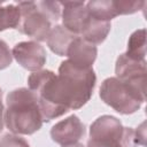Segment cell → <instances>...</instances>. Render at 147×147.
I'll return each instance as SVG.
<instances>
[{
	"label": "cell",
	"mask_w": 147,
	"mask_h": 147,
	"mask_svg": "<svg viewBox=\"0 0 147 147\" xmlns=\"http://www.w3.org/2000/svg\"><path fill=\"white\" fill-rule=\"evenodd\" d=\"M136 132L111 115L98 117L90 127L87 147H138Z\"/></svg>",
	"instance_id": "3"
},
{
	"label": "cell",
	"mask_w": 147,
	"mask_h": 147,
	"mask_svg": "<svg viewBox=\"0 0 147 147\" xmlns=\"http://www.w3.org/2000/svg\"><path fill=\"white\" fill-rule=\"evenodd\" d=\"M21 11L18 31L37 41L47 40L52 30V22L38 9L33 1H21L17 3Z\"/></svg>",
	"instance_id": "5"
},
{
	"label": "cell",
	"mask_w": 147,
	"mask_h": 147,
	"mask_svg": "<svg viewBox=\"0 0 147 147\" xmlns=\"http://www.w3.org/2000/svg\"><path fill=\"white\" fill-rule=\"evenodd\" d=\"M62 5V22L63 26L76 36H80L82 29L88 17V11L84 2L67 1Z\"/></svg>",
	"instance_id": "9"
},
{
	"label": "cell",
	"mask_w": 147,
	"mask_h": 147,
	"mask_svg": "<svg viewBox=\"0 0 147 147\" xmlns=\"http://www.w3.org/2000/svg\"><path fill=\"white\" fill-rule=\"evenodd\" d=\"M116 78L131 85L133 88L145 94L146 85V60L138 61L131 59L125 53L121 54L115 67Z\"/></svg>",
	"instance_id": "6"
},
{
	"label": "cell",
	"mask_w": 147,
	"mask_h": 147,
	"mask_svg": "<svg viewBox=\"0 0 147 147\" xmlns=\"http://www.w3.org/2000/svg\"><path fill=\"white\" fill-rule=\"evenodd\" d=\"M21 21V11L20 8L14 3L1 6L0 5V31H5L7 29H17Z\"/></svg>",
	"instance_id": "15"
},
{
	"label": "cell",
	"mask_w": 147,
	"mask_h": 147,
	"mask_svg": "<svg viewBox=\"0 0 147 147\" xmlns=\"http://www.w3.org/2000/svg\"><path fill=\"white\" fill-rule=\"evenodd\" d=\"M38 9L53 23L59 21L62 14V5L59 1H39L36 2Z\"/></svg>",
	"instance_id": "16"
},
{
	"label": "cell",
	"mask_w": 147,
	"mask_h": 147,
	"mask_svg": "<svg viewBox=\"0 0 147 147\" xmlns=\"http://www.w3.org/2000/svg\"><path fill=\"white\" fill-rule=\"evenodd\" d=\"M138 130H134L136 132V138H137V141H138V145H141V146H145L146 142V122H142L138 127Z\"/></svg>",
	"instance_id": "20"
},
{
	"label": "cell",
	"mask_w": 147,
	"mask_h": 147,
	"mask_svg": "<svg viewBox=\"0 0 147 147\" xmlns=\"http://www.w3.org/2000/svg\"><path fill=\"white\" fill-rule=\"evenodd\" d=\"M98 55L96 46L77 36L68 47V60L83 68H92Z\"/></svg>",
	"instance_id": "10"
},
{
	"label": "cell",
	"mask_w": 147,
	"mask_h": 147,
	"mask_svg": "<svg viewBox=\"0 0 147 147\" xmlns=\"http://www.w3.org/2000/svg\"><path fill=\"white\" fill-rule=\"evenodd\" d=\"M131 59L144 61L146 57V30H136L129 38L127 51L125 53Z\"/></svg>",
	"instance_id": "14"
},
{
	"label": "cell",
	"mask_w": 147,
	"mask_h": 147,
	"mask_svg": "<svg viewBox=\"0 0 147 147\" xmlns=\"http://www.w3.org/2000/svg\"><path fill=\"white\" fill-rule=\"evenodd\" d=\"M0 5H1V2H0Z\"/></svg>",
	"instance_id": "23"
},
{
	"label": "cell",
	"mask_w": 147,
	"mask_h": 147,
	"mask_svg": "<svg viewBox=\"0 0 147 147\" xmlns=\"http://www.w3.org/2000/svg\"><path fill=\"white\" fill-rule=\"evenodd\" d=\"M11 55L21 67L33 72L39 71L47 60L45 48L37 41H22L16 44L13 47Z\"/></svg>",
	"instance_id": "7"
},
{
	"label": "cell",
	"mask_w": 147,
	"mask_h": 147,
	"mask_svg": "<svg viewBox=\"0 0 147 147\" xmlns=\"http://www.w3.org/2000/svg\"><path fill=\"white\" fill-rule=\"evenodd\" d=\"M110 22L96 20L88 13V17L82 29L79 37H82L83 39L93 45H99L106 40L108 33L110 32Z\"/></svg>",
	"instance_id": "11"
},
{
	"label": "cell",
	"mask_w": 147,
	"mask_h": 147,
	"mask_svg": "<svg viewBox=\"0 0 147 147\" xmlns=\"http://www.w3.org/2000/svg\"><path fill=\"white\" fill-rule=\"evenodd\" d=\"M100 98L106 105L123 115L136 113L145 102V94L116 77H109L102 82Z\"/></svg>",
	"instance_id": "4"
},
{
	"label": "cell",
	"mask_w": 147,
	"mask_h": 147,
	"mask_svg": "<svg viewBox=\"0 0 147 147\" xmlns=\"http://www.w3.org/2000/svg\"><path fill=\"white\" fill-rule=\"evenodd\" d=\"M1 96H2V92L0 88V132L2 131V127H3V105H2Z\"/></svg>",
	"instance_id": "21"
},
{
	"label": "cell",
	"mask_w": 147,
	"mask_h": 147,
	"mask_svg": "<svg viewBox=\"0 0 147 147\" xmlns=\"http://www.w3.org/2000/svg\"><path fill=\"white\" fill-rule=\"evenodd\" d=\"M13 55L7 46V44L0 39V70L8 68L11 64Z\"/></svg>",
	"instance_id": "19"
},
{
	"label": "cell",
	"mask_w": 147,
	"mask_h": 147,
	"mask_svg": "<svg viewBox=\"0 0 147 147\" xmlns=\"http://www.w3.org/2000/svg\"><path fill=\"white\" fill-rule=\"evenodd\" d=\"M62 147H85V146L79 142H76V144H71V145H67V146H62Z\"/></svg>",
	"instance_id": "22"
},
{
	"label": "cell",
	"mask_w": 147,
	"mask_h": 147,
	"mask_svg": "<svg viewBox=\"0 0 147 147\" xmlns=\"http://www.w3.org/2000/svg\"><path fill=\"white\" fill-rule=\"evenodd\" d=\"M85 7L91 16L96 20L110 22L117 16V11L114 6V1L110 0H98L88 1L85 3Z\"/></svg>",
	"instance_id": "13"
},
{
	"label": "cell",
	"mask_w": 147,
	"mask_h": 147,
	"mask_svg": "<svg viewBox=\"0 0 147 147\" xmlns=\"http://www.w3.org/2000/svg\"><path fill=\"white\" fill-rule=\"evenodd\" d=\"M85 134V125L78 116L71 115L56 123L51 130L52 140L62 146L78 142Z\"/></svg>",
	"instance_id": "8"
},
{
	"label": "cell",
	"mask_w": 147,
	"mask_h": 147,
	"mask_svg": "<svg viewBox=\"0 0 147 147\" xmlns=\"http://www.w3.org/2000/svg\"><path fill=\"white\" fill-rule=\"evenodd\" d=\"M3 122L14 134H33L42 126V116L37 96L25 87L11 91L6 99Z\"/></svg>",
	"instance_id": "2"
},
{
	"label": "cell",
	"mask_w": 147,
	"mask_h": 147,
	"mask_svg": "<svg viewBox=\"0 0 147 147\" xmlns=\"http://www.w3.org/2000/svg\"><path fill=\"white\" fill-rule=\"evenodd\" d=\"M76 37V34L68 31L63 25H56L49 32V36L47 38V45L51 51L56 55L65 56L69 45Z\"/></svg>",
	"instance_id": "12"
},
{
	"label": "cell",
	"mask_w": 147,
	"mask_h": 147,
	"mask_svg": "<svg viewBox=\"0 0 147 147\" xmlns=\"http://www.w3.org/2000/svg\"><path fill=\"white\" fill-rule=\"evenodd\" d=\"M0 147H30L29 144L17 134H5L0 139Z\"/></svg>",
	"instance_id": "18"
},
{
	"label": "cell",
	"mask_w": 147,
	"mask_h": 147,
	"mask_svg": "<svg viewBox=\"0 0 147 147\" xmlns=\"http://www.w3.org/2000/svg\"><path fill=\"white\" fill-rule=\"evenodd\" d=\"M146 5L145 1H114L115 9L118 15H130L139 11Z\"/></svg>",
	"instance_id": "17"
},
{
	"label": "cell",
	"mask_w": 147,
	"mask_h": 147,
	"mask_svg": "<svg viewBox=\"0 0 147 147\" xmlns=\"http://www.w3.org/2000/svg\"><path fill=\"white\" fill-rule=\"evenodd\" d=\"M95 82L93 68H83L69 60L61 63L57 75L39 70L28 78L29 90L37 96L44 122L82 108L91 99Z\"/></svg>",
	"instance_id": "1"
}]
</instances>
